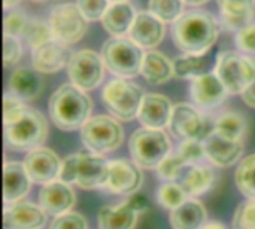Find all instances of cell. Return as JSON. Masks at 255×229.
<instances>
[{
    "instance_id": "obj_8",
    "label": "cell",
    "mask_w": 255,
    "mask_h": 229,
    "mask_svg": "<svg viewBox=\"0 0 255 229\" xmlns=\"http://www.w3.org/2000/svg\"><path fill=\"white\" fill-rule=\"evenodd\" d=\"M215 73L229 94H242L255 80V57H244L232 51L221 52L217 58Z\"/></svg>"
},
{
    "instance_id": "obj_42",
    "label": "cell",
    "mask_w": 255,
    "mask_h": 229,
    "mask_svg": "<svg viewBox=\"0 0 255 229\" xmlns=\"http://www.w3.org/2000/svg\"><path fill=\"white\" fill-rule=\"evenodd\" d=\"M22 55V48L21 43L18 42L16 37L4 34L3 37V63L4 67L15 66Z\"/></svg>"
},
{
    "instance_id": "obj_26",
    "label": "cell",
    "mask_w": 255,
    "mask_h": 229,
    "mask_svg": "<svg viewBox=\"0 0 255 229\" xmlns=\"http://www.w3.org/2000/svg\"><path fill=\"white\" fill-rule=\"evenodd\" d=\"M215 183V173L208 165H188L179 185L185 189L188 197H200L212 189Z\"/></svg>"
},
{
    "instance_id": "obj_29",
    "label": "cell",
    "mask_w": 255,
    "mask_h": 229,
    "mask_svg": "<svg viewBox=\"0 0 255 229\" xmlns=\"http://www.w3.org/2000/svg\"><path fill=\"white\" fill-rule=\"evenodd\" d=\"M224 24L235 30H241L250 24L254 13V0H218Z\"/></svg>"
},
{
    "instance_id": "obj_44",
    "label": "cell",
    "mask_w": 255,
    "mask_h": 229,
    "mask_svg": "<svg viewBox=\"0 0 255 229\" xmlns=\"http://www.w3.org/2000/svg\"><path fill=\"white\" fill-rule=\"evenodd\" d=\"M236 46L245 52L255 55V24H247L236 34Z\"/></svg>"
},
{
    "instance_id": "obj_38",
    "label": "cell",
    "mask_w": 255,
    "mask_h": 229,
    "mask_svg": "<svg viewBox=\"0 0 255 229\" xmlns=\"http://www.w3.org/2000/svg\"><path fill=\"white\" fill-rule=\"evenodd\" d=\"M233 229H255V200L238 206L233 216Z\"/></svg>"
},
{
    "instance_id": "obj_5",
    "label": "cell",
    "mask_w": 255,
    "mask_h": 229,
    "mask_svg": "<svg viewBox=\"0 0 255 229\" xmlns=\"http://www.w3.org/2000/svg\"><path fill=\"white\" fill-rule=\"evenodd\" d=\"M143 95V89L137 83L124 77L108 82L102 91L105 107L118 121H131L133 118H137Z\"/></svg>"
},
{
    "instance_id": "obj_3",
    "label": "cell",
    "mask_w": 255,
    "mask_h": 229,
    "mask_svg": "<svg viewBox=\"0 0 255 229\" xmlns=\"http://www.w3.org/2000/svg\"><path fill=\"white\" fill-rule=\"evenodd\" d=\"M48 136V124L45 116L31 107L10 124L4 125V142L12 151L24 152L40 148Z\"/></svg>"
},
{
    "instance_id": "obj_43",
    "label": "cell",
    "mask_w": 255,
    "mask_h": 229,
    "mask_svg": "<svg viewBox=\"0 0 255 229\" xmlns=\"http://www.w3.org/2000/svg\"><path fill=\"white\" fill-rule=\"evenodd\" d=\"M51 229H87V221L79 213L67 212L60 216H55Z\"/></svg>"
},
{
    "instance_id": "obj_1",
    "label": "cell",
    "mask_w": 255,
    "mask_h": 229,
    "mask_svg": "<svg viewBox=\"0 0 255 229\" xmlns=\"http://www.w3.org/2000/svg\"><path fill=\"white\" fill-rule=\"evenodd\" d=\"M172 39L184 54H206L218 39L217 21L208 12H184L172 25Z\"/></svg>"
},
{
    "instance_id": "obj_49",
    "label": "cell",
    "mask_w": 255,
    "mask_h": 229,
    "mask_svg": "<svg viewBox=\"0 0 255 229\" xmlns=\"http://www.w3.org/2000/svg\"><path fill=\"white\" fill-rule=\"evenodd\" d=\"M21 0H3V6L4 9H9V7H13L19 3Z\"/></svg>"
},
{
    "instance_id": "obj_36",
    "label": "cell",
    "mask_w": 255,
    "mask_h": 229,
    "mask_svg": "<svg viewBox=\"0 0 255 229\" xmlns=\"http://www.w3.org/2000/svg\"><path fill=\"white\" fill-rule=\"evenodd\" d=\"M187 167H188V164L176 152V153H169L160 162V165L155 170H157V173H158V176L161 179H164L167 182H178L184 176Z\"/></svg>"
},
{
    "instance_id": "obj_13",
    "label": "cell",
    "mask_w": 255,
    "mask_h": 229,
    "mask_svg": "<svg viewBox=\"0 0 255 229\" xmlns=\"http://www.w3.org/2000/svg\"><path fill=\"white\" fill-rule=\"evenodd\" d=\"M109 177V161L100 153H76V185L82 189L103 188Z\"/></svg>"
},
{
    "instance_id": "obj_35",
    "label": "cell",
    "mask_w": 255,
    "mask_h": 229,
    "mask_svg": "<svg viewBox=\"0 0 255 229\" xmlns=\"http://www.w3.org/2000/svg\"><path fill=\"white\" fill-rule=\"evenodd\" d=\"M184 0H149V12L163 22H175L184 9Z\"/></svg>"
},
{
    "instance_id": "obj_16",
    "label": "cell",
    "mask_w": 255,
    "mask_h": 229,
    "mask_svg": "<svg viewBox=\"0 0 255 229\" xmlns=\"http://www.w3.org/2000/svg\"><path fill=\"white\" fill-rule=\"evenodd\" d=\"M172 112H173V106L166 95L149 92L143 95L137 113V119L145 128L163 130L164 127L169 125Z\"/></svg>"
},
{
    "instance_id": "obj_25",
    "label": "cell",
    "mask_w": 255,
    "mask_h": 229,
    "mask_svg": "<svg viewBox=\"0 0 255 229\" xmlns=\"http://www.w3.org/2000/svg\"><path fill=\"white\" fill-rule=\"evenodd\" d=\"M140 75L151 85L166 83L173 75V61L158 51H148L143 57Z\"/></svg>"
},
{
    "instance_id": "obj_17",
    "label": "cell",
    "mask_w": 255,
    "mask_h": 229,
    "mask_svg": "<svg viewBox=\"0 0 255 229\" xmlns=\"http://www.w3.org/2000/svg\"><path fill=\"white\" fill-rule=\"evenodd\" d=\"M163 37L164 22L149 10L137 12L134 22L128 31V39H131L142 49H152L161 43Z\"/></svg>"
},
{
    "instance_id": "obj_11",
    "label": "cell",
    "mask_w": 255,
    "mask_h": 229,
    "mask_svg": "<svg viewBox=\"0 0 255 229\" xmlns=\"http://www.w3.org/2000/svg\"><path fill=\"white\" fill-rule=\"evenodd\" d=\"M103 58L91 49H81L75 52L67 64L70 82L82 91H90L99 86L103 80Z\"/></svg>"
},
{
    "instance_id": "obj_40",
    "label": "cell",
    "mask_w": 255,
    "mask_h": 229,
    "mask_svg": "<svg viewBox=\"0 0 255 229\" xmlns=\"http://www.w3.org/2000/svg\"><path fill=\"white\" fill-rule=\"evenodd\" d=\"M78 7L88 21L102 19L109 7V0H76Z\"/></svg>"
},
{
    "instance_id": "obj_41",
    "label": "cell",
    "mask_w": 255,
    "mask_h": 229,
    "mask_svg": "<svg viewBox=\"0 0 255 229\" xmlns=\"http://www.w3.org/2000/svg\"><path fill=\"white\" fill-rule=\"evenodd\" d=\"M27 22H28V19H27L25 15H24L22 12H19V10H12V12L6 13V15H4V21H3L4 34L13 36V37L22 36Z\"/></svg>"
},
{
    "instance_id": "obj_37",
    "label": "cell",
    "mask_w": 255,
    "mask_h": 229,
    "mask_svg": "<svg viewBox=\"0 0 255 229\" xmlns=\"http://www.w3.org/2000/svg\"><path fill=\"white\" fill-rule=\"evenodd\" d=\"M176 152L188 165L199 164L200 161H203L206 158L205 145L200 140H184Z\"/></svg>"
},
{
    "instance_id": "obj_18",
    "label": "cell",
    "mask_w": 255,
    "mask_h": 229,
    "mask_svg": "<svg viewBox=\"0 0 255 229\" xmlns=\"http://www.w3.org/2000/svg\"><path fill=\"white\" fill-rule=\"evenodd\" d=\"M72 55L73 54L66 43H61L58 40H51L33 49V55H31L33 69L45 75L57 73L69 64Z\"/></svg>"
},
{
    "instance_id": "obj_9",
    "label": "cell",
    "mask_w": 255,
    "mask_h": 229,
    "mask_svg": "<svg viewBox=\"0 0 255 229\" xmlns=\"http://www.w3.org/2000/svg\"><path fill=\"white\" fill-rule=\"evenodd\" d=\"M215 128L208 116L200 113L194 106L188 103H178L173 106L172 118L169 122L170 133L182 140H200L203 142Z\"/></svg>"
},
{
    "instance_id": "obj_12",
    "label": "cell",
    "mask_w": 255,
    "mask_h": 229,
    "mask_svg": "<svg viewBox=\"0 0 255 229\" xmlns=\"http://www.w3.org/2000/svg\"><path fill=\"white\" fill-rule=\"evenodd\" d=\"M142 171L134 161H109V177L103 186L105 191L117 195H131L142 186Z\"/></svg>"
},
{
    "instance_id": "obj_21",
    "label": "cell",
    "mask_w": 255,
    "mask_h": 229,
    "mask_svg": "<svg viewBox=\"0 0 255 229\" xmlns=\"http://www.w3.org/2000/svg\"><path fill=\"white\" fill-rule=\"evenodd\" d=\"M31 179L24 162L4 161L3 165V200L4 206L19 203L30 191Z\"/></svg>"
},
{
    "instance_id": "obj_20",
    "label": "cell",
    "mask_w": 255,
    "mask_h": 229,
    "mask_svg": "<svg viewBox=\"0 0 255 229\" xmlns=\"http://www.w3.org/2000/svg\"><path fill=\"white\" fill-rule=\"evenodd\" d=\"M4 229H40L46 224V213L40 206L19 201L4 207Z\"/></svg>"
},
{
    "instance_id": "obj_7",
    "label": "cell",
    "mask_w": 255,
    "mask_h": 229,
    "mask_svg": "<svg viewBox=\"0 0 255 229\" xmlns=\"http://www.w3.org/2000/svg\"><path fill=\"white\" fill-rule=\"evenodd\" d=\"M84 146L94 153H108L118 149L124 140V130L118 119L108 115L90 118L81 128Z\"/></svg>"
},
{
    "instance_id": "obj_2",
    "label": "cell",
    "mask_w": 255,
    "mask_h": 229,
    "mask_svg": "<svg viewBox=\"0 0 255 229\" xmlns=\"http://www.w3.org/2000/svg\"><path fill=\"white\" fill-rule=\"evenodd\" d=\"M49 118L63 131H73L84 127L93 109L91 98L73 83H64L49 98Z\"/></svg>"
},
{
    "instance_id": "obj_51",
    "label": "cell",
    "mask_w": 255,
    "mask_h": 229,
    "mask_svg": "<svg viewBox=\"0 0 255 229\" xmlns=\"http://www.w3.org/2000/svg\"><path fill=\"white\" fill-rule=\"evenodd\" d=\"M109 1H112V3H114V1H127V0H109Z\"/></svg>"
},
{
    "instance_id": "obj_4",
    "label": "cell",
    "mask_w": 255,
    "mask_h": 229,
    "mask_svg": "<svg viewBox=\"0 0 255 229\" xmlns=\"http://www.w3.org/2000/svg\"><path fill=\"white\" fill-rule=\"evenodd\" d=\"M143 51L131 39L114 37L103 43L102 58L105 67L118 77H134L142 70Z\"/></svg>"
},
{
    "instance_id": "obj_6",
    "label": "cell",
    "mask_w": 255,
    "mask_h": 229,
    "mask_svg": "<svg viewBox=\"0 0 255 229\" xmlns=\"http://www.w3.org/2000/svg\"><path fill=\"white\" fill-rule=\"evenodd\" d=\"M133 161L140 168H157L160 162L170 153V140L163 130L139 128L128 142Z\"/></svg>"
},
{
    "instance_id": "obj_34",
    "label": "cell",
    "mask_w": 255,
    "mask_h": 229,
    "mask_svg": "<svg viewBox=\"0 0 255 229\" xmlns=\"http://www.w3.org/2000/svg\"><path fill=\"white\" fill-rule=\"evenodd\" d=\"M187 200H188V195H187L185 189L176 182H167V183L161 185L157 192L158 204L170 212L178 209Z\"/></svg>"
},
{
    "instance_id": "obj_28",
    "label": "cell",
    "mask_w": 255,
    "mask_h": 229,
    "mask_svg": "<svg viewBox=\"0 0 255 229\" xmlns=\"http://www.w3.org/2000/svg\"><path fill=\"white\" fill-rule=\"evenodd\" d=\"M170 225L173 229H200L206 224V209L196 200H187L170 213Z\"/></svg>"
},
{
    "instance_id": "obj_50",
    "label": "cell",
    "mask_w": 255,
    "mask_h": 229,
    "mask_svg": "<svg viewBox=\"0 0 255 229\" xmlns=\"http://www.w3.org/2000/svg\"><path fill=\"white\" fill-rule=\"evenodd\" d=\"M187 4H190V6H200V4H205V3H208L209 0H184Z\"/></svg>"
},
{
    "instance_id": "obj_19",
    "label": "cell",
    "mask_w": 255,
    "mask_h": 229,
    "mask_svg": "<svg viewBox=\"0 0 255 229\" xmlns=\"http://www.w3.org/2000/svg\"><path fill=\"white\" fill-rule=\"evenodd\" d=\"M206 158L211 159L218 167H230L239 162L244 153V142L227 139L215 131H212L205 140Z\"/></svg>"
},
{
    "instance_id": "obj_52",
    "label": "cell",
    "mask_w": 255,
    "mask_h": 229,
    "mask_svg": "<svg viewBox=\"0 0 255 229\" xmlns=\"http://www.w3.org/2000/svg\"><path fill=\"white\" fill-rule=\"evenodd\" d=\"M33 1H45V0H33Z\"/></svg>"
},
{
    "instance_id": "obj_32",
    "label": "cell",
    "mask_w": 255,
    "mask_h": 229,
    "mask_svg": "<svg viewBox=\"0 0 255 229\" xmlns=\"http://www.w3.org/2000/svg\"><path fill=\"white\" fill-rule=\"evenodd\" d=\"M235 182L241 194L248 200H255V153L239 162L235 173Z\"/></svg>"
},
{
    "instance_id": "obj_30",
    "label": "cell",
    "mask_w": 255,
    "mask_h": 229,
    "mask_svg": "<svg viewBox=\"0 0 255 229\" xmlns=\"http://www.w3.org/2000/svg\"><path fill=\"white\" fill-rule=\"evenodd\" d=\"M208 58L205 54H184L173 60V75L181 79H194L206 73Z\"/></svg>"
},
{
    "instance_id": "obj_39",
    "label": "cell",
    "mask_w": 255,
    "mask_h": 229,
    "mask_svg": "<svg viewBox=\"0 0 255 229\" xmlns=\"http://www.w3.org/2000/svg\"><path fill=\"white\" fill-rule=\"evenodd\" d=\"M25 109H27V106L24 104V101L21 98L15 97L10 92L4 94V97H3V122H4V125L18 119L24 113Z\"/></svg>"
},
{
    "instance_id": "obj_45",
    "label": "cell",
    "mask_w": 255,
    "mask_h": 229,
    "mask_svg": "<svg viewBox=\"0 0 255 229\" xmlns=\"http://www.w3.org/2000/svg\"><path fill=\"white\" fill-rule=\"evenodd\" d=\"M58 180L64 182L67 185L76 183V153L69 155L67 158H64V161L61 162V170H60V174H58Z\"/></svg>"
},
{
    "instance_id": "obj_47",
    "label": "cell",
    "mask_w": 255,
    "mask_h": 229,
    "mask_svg": "<svg viewBox=\"0 0 255 229\" xmlns=\"http://www.w3.org/2000/svg\"><path fill=\"white\" fill-rule=\"evenodd\" d=\"M241 95H242V100L245 101V104H248L250 107H254L255 109V80H253L247 86V89Z\"/></svg>"
},
{
    "instance_id": "obj_14",
    "label": "cell",
    "mask_w": 255,
    "mask_h": 229,
    "mask_svg": "<svg viewBox=\"0 0 255 229\" xmlns=\"http://www.w3.org/2000/svg\"><path fill=\"white\" fill-rule=\"evenodd\" d=\"M61 162L57 153L48 148H36L25 155L24 165L31 182L46 185L58 179Z\"/></svg>"
},
{
    "instance_id": "obj_24",
    "label": "cell",
    "mask_w": 255,
    "mask_h": 229,
    "mask_svg": "<svg viewBox=\"0 0 255 229\" xmlns=\"http://www.w3.org/2000/svg\"><path fill=\"white\" fill-rule=\"evenodd\" d=\"M43 89V79L34 69H16L9 77V92L22 101L34 100Z\"/></svg>"
},
{
    "instance_id": "obj_31",
    "label": "cell",
    "mask_w": 255,
    "mask_h": 229,
    "mask_svg": "<svg viewBox=\"0 0 255 229\" xmlns=\"http://www.w3.org/2000/svg\"><path fill=\"white\" fill-rule=\"evenodd\" d=\"M248 122L244 115L236 112H227L217 118L214 131L233 140H244V136L247 134Z\"/></svg>"
},
{
    "instance_id": "obj_48",
    "label": "cell",
    "mask_w": 255,
    "mask_h": 229,
    "mask_svg": "<svg viewBox=\"0 0 255 229\" xmlns=\"http://www.w3.org/2000/svg\"><path fill=\"white\" fill-rule=\"evenodd\" d=\"M200 229H227V227L221 222H206Z\"/></svg>"
},
{
    "instance_id": "obj_23",
    "label": "cell",
    "mask_w": 255,
    "mask_h": 229,
    "mask_svg": "<svg viewBox=\"0 0 255 229\" xmlns=\"http://www.w3.org/2000/svg\"><path fill=\"white\" fill-rule=\"evenodd\" d=\"M137 12L128 1H114L102 18L105 30L114 37H124L128 34Z\"/></svg>"
},
{
    "instance_id": "obj_15",
    "label": "cell",
    "mask_w": 255,
    "mask_h": 229,
    "mask_svg": "<svg viewBox=\"0 0 255 229\" xmlns=\"http://www.w3.org/2000/svg\"><path fill=\"white\" fill-rule=\"evenodd\" d=\"M229 91L226 89L217 73H203L191 79L190 95L196 106L200 109H215L223 104L227 98Z\"/></svg>"
},
{
    "instance_id": "obj_46",
    "label": "cell",
    "mask_w": 255,
    "mask_h": 229,
    "mask_svg": "<svg viewBox=\"0 0 255 229\" xmlns=\"http://www.w3.org/2000/svg\"><path fill=\"white\" fill-rule=\"evenodd\" d=\"M126 203H127L137 215L145 213V212L149 209V201H148V198H146L145 195L139 194V192L131 194V195L126 200Z\"/></svg>"
},
{
    "instance_id": "obj_27",
    "label": "cell",
    "mask_w": 255,
    "mask_h": 229,
    "mask_svg": "<svg viewBox=\"0 0 255 229\" xmlns=\"http://www.w3.org/2000/svg\"><path fill=\"white\" fill-rule=\"evenodd\" d=\"M137 213L124 201L118 206H105L100 209L97 222L100 229H134Z\"/></svg>"
},
{
    "instance_id": "obj_22",
    "label": "cell",
    "mask_w": 255,
    "mask_h": 229,
    "mask_svg": "<svg viewBox=\"0 0 255 229\" xmlns=\"http://www.w3.org/2000/svg\"><path fill=\"white\" fill-rule=\"evenodd\" d=\"M75 192L70 185L54 180L51 183L43 185L39 192V206L45 210L46 215L60 216L67 213L75 204Z\"/></svg>"
},
{
    "instance_id": "obj_33",
    "label": "cell",
    "mask_w": 255,
    "mask_h": 229,
    "mask_svg": "<svg viewBox=\"0 0 255 229\" xmlns=\"http://www.w3.org/2000/svg\"><path fill=\"white\" fill-rule=\"evenodd\" d=\"M22 37L27 40V43L33 49H36L51 40H55L51 24L40 21V19H28L25 30L22 33Z\"/></svg>"
},
{
    "instance_id": "obj_10",
    "label": "cell",
    "mask_w": 255,
    "mask_h": 229,
    "mask_svg": "<svg viewBox=\"0 0 255 229\" xmlns=\"http://www.w3.org/2000/svg\"><path fill=\"white\" fill-rule=\"evenodd\" d=\"M49 24L55 40L73 45L79 42L88 28V19L76 3H61L51 10Z\"/></svg>"
}]
</instances>
